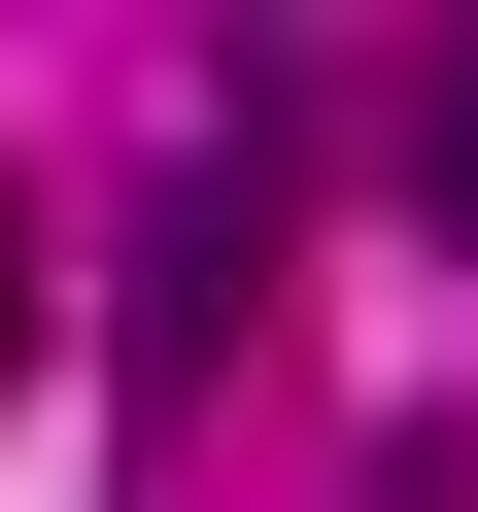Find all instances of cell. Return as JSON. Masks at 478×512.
<instances>
[{
    "label": "cell",
    "instance_id": "3",
    "mask_svg": "<svg viewBox=\"0 0 478 512\" xmlns=\"http://www.w3.org/2000/svg\"><path fill=\"white\" fill-rule=\"evenodd\" d=\"M0 342H35V205H0Z\"/></svg>",
    "mask_w": 478,
    "mask_h": 512
},
{
    "label": "cell",
    "instance_id": "1",
    "mask_svg": "<svg viewBox=\"0 0 478 512\" xmlns=\"http://www.w3.org/2000/svg\"><path fill=\"white\" fill-rule=\"evenodd\" d=\"M239 274H274V171H171V239H137V376H103L137 444H171V410L239 376Z\"/></svg>",
    "mask_w": 478,
    "mask_h": 512
},
{
    "label": "cell",
    "instance_id": "2",
    "mask_svg": "<svg viewBox=\"0 0 478 512\" xmlns=\"http://www.w3.org/2000/svg\"><path fill=\"white\" fill-rule=\"evenodd\" d=\"M410 171H444V239H478V69H444V137H410Z\"/></svg>",
    "mask_w": 478,
    "mask_h": 512
}]
</instances>
